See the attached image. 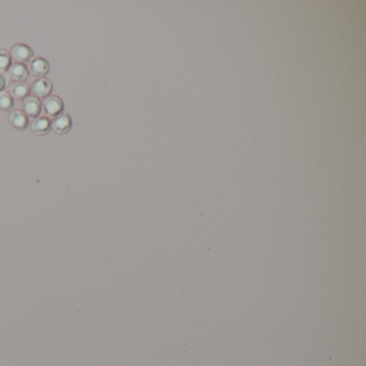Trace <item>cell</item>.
I'll list each match as a JSON object with an SVG mask.
<instances>
[{
  "mask_svg": "<svg viewBox=\"0 0 366 366\" xmlns=\"http://www.w3.org/2000/svg\"><path fill=\"white\" fill-rule=\"evenodd\" d=\"M41 105L47 117H56L59 114H62L64 110V102L57 96H47L44 98Z\"/></svg>",
  "mask_w": 366,
  "mask_h": 366,
  "instance_id": "cell-1",
  "label": "cell"
},
{
  "mask_svg": "<svg viewBox=\"0 0 366 366\" xmlns=\"http://www.w3.org/2000/svg\"><path fill=\"white\" fill-rule=\"evenodd\" d=\"M33 56H34L33 49L26 44L18 43L11 48V57L18 64H24L29 62Z\"/></svg>",
  "mask_w": 366,
  "mask_h": 366,
  "instance_id": "cell-2",
  "label": "cell"
},
{
  "mask_svg": "<svg viewBox=\"0 0 366 366\" xmlns=\"http://www.w3.org/2000/svg\"><path fill=\"white\" fill-rule=\"evenodd\" d=\"M52 124V129L57 134H66L71 130L72 121L71 117L67 114H59L58 116L54 117Z\"/></svg>",
  "mask_w": 366,
  "mask_h": 366,
  "instance_id": "cell-3",
  "label": "cell"
},
{
  "mask_svg": "<svg viewBox=\"0 0 366 366\" xmlns=\"http://www.w3.org/2000/svg\"><path fill=\"white\" fill-rule=\"evenodd\" d=\"M49 71V65L45 59L41 57H36L29 63L28 72L35 77H44Z\"/></svg>",
  "mask_w": 366,
  "mask_h": 366,
  "instance_id": "cell-4",
  "label": "cell"
},
{
  "mask_svg": "<svg viewBox=\"0 0 366 366\" xmlns=\"http://www.w3.org/2000/svg\"><path fill=\"white\" fill-rule=\"evenodd\" d=\"M53 90L52 82L46 77H41L36 80L32 85V92L34 93L35 97L38 98H46L49 96Z\"/></svg>",
  "mask_w": 366,
  "mask_h": 366,
  "instance_id": "cell-5",
  "label": "cell"
},
{
  "mask_svg": "<svg viewBox=\"0 0 366 366\" xmlns=\"http://www.w3.org/2000/svg\"><path fill=\"white\" fill-rule=\"evenodd\" d=\"M22 108H23V113L26 116L37 118L41 112V102L35 96L27 97L23 100Z\"/></svg>",
  "mask_w": 366,
  "mask_h": 366,
  "instance_id": "cell-6",
  "label": "cell"
},
{
  "mask_svg": "<svg viewBox=\"0 0 366 366\" xmlns=\"http://www.w3.org/2000/svg\"><path fill=\"white\" fill-rule=\"evenodd\" d=\"M32 132L38 136H43L49 133L52 130L51 121L47 117H37L32 122L31 125Z\"/></svg>",
  "mask_w": 366,
  "mask_h": 366,
  "instance_id": "cell-7",
  "label": "cell"
},
{
  "mask_svg": "<svg viewBox=\"0 0 366 366\" xmlns=\"http://www.w3.org/2000/svg\"><path fill=\"white\" fill-rule=\"evenodd\" d=\"M9 122L14 129L24 131L28 126V117L23 113V111L14 110L9 115Z\"/></svg>",
  "mask_w": 366,
  "mask_h": 366,
  "instance_id": "cell-8",
  "label": "cell"
},
{
  "mask_svg": "<svg viewBox=\"0 0 366 366\" xmlns=\"http://www.w3.org/2000/svg\"><path fill=\"white\" fill-rule=\"evenodd\" d=\"M8 73L11 80L15 82H24L28 77V69L23 64H14L9 67Z\"/></svg>",
  "mask_w": 366,
  "mask_h": 366,
  "instance_id": "cell-9",
  "label": "cell"
},
{
  "mask_svg": "<svg viewBox=\"0 0 366 366\" xmlns=\"http://www.w3.org/2000/svg\"><path fill=\"white\" fill-rule=\"evenodd\" d=\"M31 93V87L25 82H16L10 87V95L17 100H24Z\"/></svg>",
  "mask_w": 366,
  "mask_h": 366,
  "instance_id": "cell-10",
  "label": "cell"
},
{
  "mask_svg": "<svg viewBox=\"0 0 366 366\" xmlns=\"http://www.w3.org/2000/svg\"><path fill=\"white\" fill-rule=\"evenodd\" d=\"M13 105H14V100L11 95L6 92L0 93V110L10 111L12 110Z\"/></svg>",
  "mask_w": 366,
  "mask_h": 366,
  "instance_id": "cell-11",
  "label": "cell"
},
{
  "mask_svg": "<svg viewBox=\"0 0 366 366\" xmlns=\"http://www.w3.org/2000/svg\"><path fill=\"white\" fill-rule=\"evenodd\" d=\"M11 66V58L10 54L5 51V49H0V71H6Z\"/></svg>",
  "mask_w": 366,
  "mask_h": 366,
  "instance_id": "cell-12",
  "label": "cell"
},
{
  "mask_svg": "<svg viewBox=\"0 0 366 366\" xmlns=\"http://www.w3.org/2000/svg\"><path fill=\"white\" fill-rule=\"evenodd\" d=\"M8 77L5 74L0 73V93L5 91V88L8 86Z\"/></svg>",
  "mask_w": 366,
  "mask_h": 366,
  "instance_id": "cell-13",
  "label": "cell"
}]
</instances>
